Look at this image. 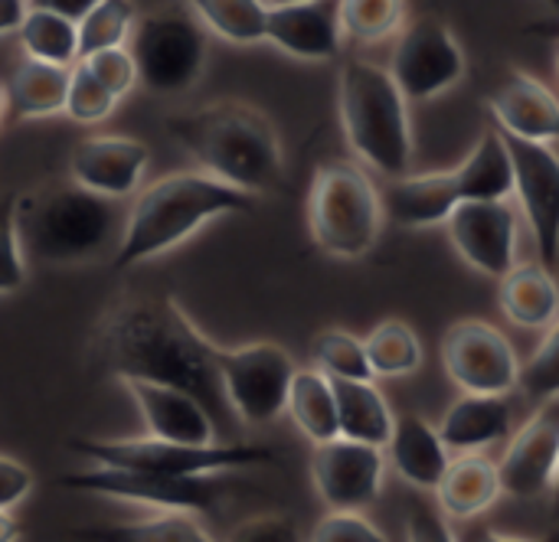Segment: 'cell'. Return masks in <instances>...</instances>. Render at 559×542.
Segmentation results:
<instances>
[{"mask_svg": "<svg viewBox=\"0 0 559 542\" xmlns=\"http://www.w3.org/2000/svg\"><path fill=\"white\" fill-rule=\"evenodd\" d=\"M92 465L154 471V474H213V471H239L255 465H275V451L265 445L246 442H213V445H180L164 438H75L69 442Z\"/></svg>", "mask_w": 559, "mask_h": 542, "instance_id": "8", "label": "cell"}, {"mask_svg": "<svg viewBox=\"0 0 559 542\" xmlns=\"http://www.w3.org/2000/svg\"><path fill=\"white\" fill-rule=\"evenodd\" d=\"M383 474L386 451L377 445H364L341 435L314 445L311 481L318 497L331 510H367L383 491Z\"/></svg>", "mask_w": 559, "mask_h": 542, "instance_id": "14", "label": "cell"}, {"mask_svg": "<svg viewBox=\"0 0 559 542\" xmlns=\"http://www.w3.org/2000/svg\"><path fill=\"white\" fill-rule=\"evenodd\" d=\"M442 366L459 393L511 396L521 380V363L511 340L488 321H459L442 337Z\"/></svg>", "mask_w": 559, "mask_h": 542, "instance_id": "12", "label": "cell"}, {"mask_svg": "<svg viewBox=\"0 0 559 542\" xmlns=\"http://www.w3.org/2000/svg\"><path fill=\"white\" fill-rule=\"evenodd\" d=\"M390 75L409 101H432L465 75V49L439 16H419L396 33Z\"/></svg>", "mask_w": 559, "mask_h": 542, "instance_id": "11", "label": "cell"}, {"mask_svg": "<svg viewBox=\"0 0 559 542\" xmlns=\"http://www.w3.org/2000/svg\"><path fill=\"white\" fill-rule=\"evenodd\" d=\"M16 232L26 262L72 268L88 265L118 245L121 213L118 200L98 196L75 180L43 183L16 193Z\"/></svg>", "mask_w": 559, "mask_h": 542, "instance_id": "4", "label": "cell"}, {"mask_svg": "<svg viewBox=\"0 0 559 542\" xmlns=\"http://www.w3.org/2000/svg\"><path fill=\"white\" fill-rule=\"evenodd\" d=\"M373 376H413L423 370V344L403 321H383L364 340Z\"/></svg>", "mask_w": 559, "mask_h": 542, "instance_id": "33", "label": "cell"}, {"mask_svg": "<svg viewBox=\"0 0 559 542\" xmlns=\"http://www.w3.org/2000/svg\"><path fill=\"white\" fill-rule=\"evenodd\" d=\"M550 504H554V520H559V461H557V478H554V487H550Z\"/></svg>", "mask_w": 559, "mask_h": 542, "instance_id": "48", "label": "cell"}, {"mask_svg": "<svg viewBox=\"0 0 559 542\" xmlns=\"http://www.w3.org/2000/svg\"><path fill=\"white\" fill-rule=\"evenodd\" d=\"M501 131V128H498ZM511 170H514V196L537 242V255L547 268L559 265V154L550 144L524 141L501 131Z\"/></svg>", "mask_w": 559, "mask_h": 542, "instance_id": "13", "label": "cell"}, {"mask_svg": "<svg viewBox=\"0 0 559 542\" xmlns=\"http://www.w3.org/2000/svg\"><path fill=\"white\" fill-rule=\"evenodd\" d=\"M26 7H29L26 0H0V36H10L20 29Z\"/></svg>", "mask_w": 559, "mask_h": 542, "instance_id": "46", "label": "cell"}, {"mask_svg": "<svg viewBox=\"0 0 559 542\" xmlns=\"http://www.w3.org/2000/svg\"><path fill=\"white\" fill-rule=\"evenodd\" d=\"M386 461L390 468L416 491L432 494L452 461V451L445 448L436 425H429L423 415H396L393 435L386 442Z\"/></svg>", "mask_w": 559, "mask_h": 542, "instance_id": "23", "label": "cell"}, {"mask_svg": "<svg viewBox=\"0 0 559 542\" xmlns=\"http://www.w3.org/2000/svg\"><path fill=\"white\" fill-rule=\"evenodd\" d=\"M383 196L373 177L350 160L318 167L308 193V229L331 258H364L383 232Z\"/></svg>", "mask_w": 559, "mask_h": 542, "instance_id": "6", "label": "cell"}, {"mask_svg": "<svg viewBox=\"0 0 559 542\" xmlns=\"http://www.w3.org/2000/svg\"><path fill=\"white\" fill-rule=\"evenodd\" d=\"M462 262L488 278H504L518 265V213L511 200H465L445 219Z\"/></svg>", "mask_w": 559, "mask_h": 542, "instance_id": "15", "label": "cell"}, {"mask_svg": "<svg viewBox=\"0 0 559 542\" xmlns=\"http://www.w3.org/2000/svg\"><path fill=\"white\" fill-rule=\"evenodd\" d=\"M197 20L226 43L255 46L265 43V0H187Z\"/></svg>", "mask_w": 559, "mask_h": 542, "instance_id": "32", "label": "cell"}, {"mask_svg": "<svg viewBox=\"0 0 559 542\" xmlns=\"http://www.w3.org/2000/svg\"><path fill=\"white\" fill-rule=\"evenodd\" d=\"M121 386L128 389L131 402L138 406L147 435L164 438V442H180V445L219 442L216 422L197 396H190L177 386L147 383V380H124Z\"/></svg>", "mask_w": 559, "mask_h": 542, "instance_id": "19", "label": "cell"}, {"mask_svg": "<svg viewBox=\"0 0 559 542\" xmlns=\"http://www.w3.org/2000/svg\"><path fill=\"white\" fill-rule=\"evenodd\" d=\"M341 128L364 167L396 180L413 164L409 98L400 92L386 65L370 59H347L337 79Z\"/></svg>", "mask_w": 559, "mask_h": 542, "instance_id": "5", "label": "cell"}, {"mask_svg": "<svg viewBox=\"0 0 559 542\" xmlns=\"http://www.w3.org/2000/svg\"><path fill=\"white\" fill-rule=\"evenodd\" d=\"M118 101H121V98L111 95V92L92 75V69H88L82 59L72 62V69H69V92H66V108H62L72 121H79V124H98V121H105V118L115 111Z\"/></svg>", "mask_w": 559, "mask_h": 542, "instance_id": "37", "label": "cell"}, {"mask_svg": "<svg viewBox=\"0 0 559 542\" xmlns=\"http://www.w3.org/2000/svg\"><path fill=\"white\" fill-rule=\"evenodd\" d=\"M491 121L524 141H559V95L531 72H511L488 98Z\"/></svg>", "mask_w": 559, "mask_h": 542, "instance_id": "20", "label": "cell"}, {"mask_svg": "<svg viewBox=\"0 0 559 542\" xmlns=\"http://www.w3.org/2000/svg\"><path fill=\"white\" fill-rule=\"evenodd\" d=\"M10 540H20V533H16V523H13L10 510H0V542Z\"/></svg>", "mask_w": 559, "mask_h": 542, "instance_id": "47", "label": "cell"}, {"mask_svg": "<svg viewBox=\"0 0 559 542\" xmlns=\"http://www.w3.org/2000/svg\"><path fill=\"white\" fill-rule=\"evenodd\" d=\"M331 383H334V399H337L341 438L386 448L396 415L386 396L373 386V380H331Z\"/></svg>", "mask_w": 559, "mask_h": 542, "instance_id": "27", "label": "cell"}, {"mask_svg": "<svg viewBox=\"0 0 559 542\" xmlns=\"http://www.w3.org/2000/svg\"><path fill=\"white\" fill-rule=\"evenodd\" d=\"M436 429H439V435L452 455L488 451V448H498L511 438L514 409H511L508 396L462 393V399H455L445 409V415Z\"/></svg>", "mask_w": 559, "mask_h": 542, "instance_id": "22", "label": "cell"}, {"mask_svg": "<svg viewBox=\"0 0 559 542\" xmlns=\"http://www.w3.org/2000/svg\"><path fill=\"white\" fill-rule=\"evenodd\" d=\"M134 20H138L134 0H98L79 20V52L88 56L108 46H124Z\"/></svg>", "mask_w": 559, "mask_h": 542, "instance_id": "35", "label": "cell"}, {"mask_svg": "<svg viewBox=\"0 0 559 542\" xmlns=\"http://www.w3.org/2000/svg\"><path fill=\"white\" fill-rule=\"evenodd\" d=\"M26 255L16 232V193L0 200V294H13L26 285Z\"/></svg>", "mask_w": 559, "mask_h": 542, "instance_id": "39", "label": "cell"}, {"mask_svg": "<svg viewBox=\"0 0 559 542\" xmlns=\"http://www.w3.org/2000/svg\"><path fill=\"white\" fill-rule=\"evenodd\" d=\"M544 3H550L554 10H559V0H544Z\"/></svg>", "mask_w": 559, "mask_h": 542, "instance_id": "51", "label": "cell"}, {"mask_svg": "<svg viewBox=\"0 0 559 542\" xmlns=\"http://www.w3.org/2000/svg\"><path fill=\"white\" fill-rule=\"evenodd\" d=\"M518 386L534 402H557L559 399V317L544 330L540 347L521 366Z\"/></svg>", "mask_w": 559, "mask_h": 542, "instance_id": "38", "label": "cell"}, {"mask_svg": "<svg viewBox=\"0 0 559 542\" xmlns=\"http://www.w3.org/2000/svg\"><path fill=\"white\" fill-rule=\"evenodd\" d=\"M88 370L118 383L147 380L177 386L210 409L219 442H236L239 419L219 386L216 344L193 327L170 294L128 298L108 308L88 337Z\"/></svg>", "mask_w": 559, "mask_h": 542, "instance_id": "1", "label": "cell"}, {"mask_svg": "<svg viewBox=\"0 0 559 542\" xmlns=\"http://www.w3.org/2000/svg\"><path fill=\"white\" fill-rule=\"evenodd\" d=\"M255 196L246 190H236L203 170L197 173H167L144 190H138L124 222L121 236L111 255V272L134 268L141 262H151L190 236H197L206 222L229 216V213H252Z\"/></svg>", "mask_w": 559, "mask_h": 542, "instance_id": "3", "label": "cell"}, {"mask_svg": "<svg viewBox=\"0 0 559 542\" xmlns=\"http://www.w3.org/2000/svg\"><path fill=\"white\" fill-rule=\"evenodd\" d=\"M33 491V471L16 458L0 455V510H13Z\"/></svg>", "mask_w": 559, "mask_h": 542, "instance_id": "44", "label": "cell"}, {"mask_svg": "<svg viewBox=\"0 0 559 542\" xmlns=\"http://www.w3.org/2000/svg\"><path fill=\"white\" fill-rule=\"evenodd\" d=\"M432 494L449 520H459V523L475 520L504 497L498 461H491L485 451L455 455Z\"/></svg>", "mask_w": 559, "mask_h": 542, "instance_id": "24", "label": "cell"}, {"mask_svg": "<svg viewBox=\"0 0 559 542\" xmlns=\"http://www.w3.org/2000/svg\"><path fill=\"white\" fill-rule=\"evenodd\" d=\"M559 461V406L547 402L527 425H521L498 461L501 487L514 501H540L550 494Z\"/></svg>", "mask_w": 559, "mask_h": 542, "instance_id": "16", "label": "cell"}, {"mask_svg": "<svg viewBox=\"0 0 559 542\" xmlns=\"http://www.w3.org/2000/svg\"><path fill=\"white\" fill-rule=\"evenodd\" d=\"M557 268H559V265H557Z\"/></svg>", "mask_w": 559, "mask_h": 542, "instance_id": "53", "label": "cell"}, {"mask_svg": "<svg viewBox=\"0 0 559 542\" xmlns=\"http://www.w3.org/2000/svg\"><path fill=\"white\" fill-rule=\"evenodd\" d=\"M170 137L197 167L252 196L275 193L285 180V154L272 121L246 101H216L167 118Z\"/></svg>", "mask_w": 559, "mask_h": 542, "instance_id": "2", "label": "cell"}, {"mask_svg": "<svg viewBox=\"0 0 559 542\" xmlns=\"http://www.w3.org/2000/svg\"><path fill=\"white\" fill-rule=\"evenodd\" d=\"M82 540L102 542H213V533L190 510H151L141 520L102 530H82Z\"/></svg>", "mask_w": 559, "mask_h": 542, "instance_id": "31", "label": "cell"}, {"mask_svg": "<svg viewBox=\"0 0 559 542\" xmlns=\"http://www.w3.org/2000/svg\"><path fill=\"white\" fill-rule=\"evenodd\" d=\"M557 79H559V52H557Z\"/></svg>", "mask_w": 559, "mask_h": 542, "instance_id": "52", "label": "cell"}, {"mask_svg": "<svg viewBox=\"0 0 559 542\" xmlns=\"http://www.w3.org/2000/svg\"><path fill=\"white\" fill-rule=\"evenodd\" d=\"M462 200H511L514 196V170L508 144L498 124H488L468 157L455 167Z\"/></svg>", "mask_w": 559, "mask_h": 542, "instance_id": "28", "label": "cell"}, {"mask_svg": "<svg viewBox=\"0 0 559 542\" xmlns=\"http://www.w3.org/2000/svg\"><path fill=\"white\" fill-rule=\"evenodd\" d=\"M128 52L138 69V85L151 95H183L206 69V26L190 7H164L134 20Z\"/></svg>", "mask_w": 559, "mask_h": 542, "instance_id": "7", "label": "cell"}, {"mask_svg": "<svg viewBox=\"0 0 559 542\" xmlns=\"http://www.w3.org/2000/svg\"><path fill=\"white\" fill-rule=\"evenodd\" d=\"M3 115H7V95L0 92V124H3Z\"/></svg>", "mask_w": 559, "mask_h": 542, "instance_id": "49", "label": "cell"}, {"mask_svg": "<svg viewBox=\"0 0 559 542\" xmlns=\"http://www.w3.org/2000/svg\"><path fill=\"white\" fill-rule=\"evenodd\" d=\"M69 69L72 65H56V62L23 56L16 62V69L10 72V82H7V92H3L7 95V111L16 121L59 115L66 108Z\"/></svg>", "mask_w": 559, "mask_h": 542, "instance_id": "26", "label": "cell"}, {"mask_svg": "<svg viewBox=\"0 0 559 542\" xmlns=\"http://www.w3.org/2000/svg\"><path fill=\"white\" fill-rule=\"evenodd\" d=\"M337 23L344 39L373 46L406 26V0H337Z\"/></svg>", "mask_w": 559, "mask_h": 542, "instance_id": "34", "label": "cell"}, {"mask_svg": "<svg viewBox=\"0 0 559 542\" xmlns=\"http://www.w3.org/2000/svg\"><path fill=\"white\" fill-rule=\"evenodd\" d=\"M380 196H383V213L406 229L445 226L452 209L465 203L455 167L436 173H403L390 180Z\"/></svg>", "mask_w": 559, "mask_h": 542, "instance_id": "21", "label": "cell"}, {"mask_svg": "<svg viewBox=\"0 0 559 542\" xmlns=\"http://www.w3.org/2000/svg\"><path fill=\"white\" fill-rule=\"evenodd\" d=\"M265 43L301 62H331L344 49V29L337 23V7L324 0L269 3Z\"/></svg>", "mask_w": 559, "mask_h": 542, "instance_id": "18", "label": "cell"}, {"mask_svg": "<svg viewBox=\"0 0 559 542\" xmlns=\"http://www.w3.org/2000/svg\"><path fill=\"white\" fill-rule=\"evenodd\" d=\"M501 281L498 301L511 324L524 330H547L559 317V285L554 268L544 262L537 265H514Z\"/></svg>", "mask_w": 559, "mask_h": 542, "instance_id": "25", "label": "cell"}, {"mask_svg": "<svg viewBox=\"0 0 559 542\" xmlns=\"http://www.w3.org/2000/svg\"><path fill=\"white\" fill-rule=\"evenodd\" d=\"M292 540H298V533H295V520L278 517V514L246 520V523H239V527L229 533V542H292Z\"/></svg>", "mask_w": 559, "mask_h": 542, "instance_id": "42", "label": "cell"}, {"mask_svg": "<svg viewBox=\"0 0 559 542\" xmlns=\"http://www.w3.org/2000/svg\"><path fill=\"white\" fill-rule=\"evenodd\" d=\"M285 412L292 415V422L298 425V432L311 445H321V442H331V438L341 435L334 383L318 366L314 370H295Z\"/></svg>", "mask_w": 559, "mask_h": 542, "instance_id": "29", "label": "cell"}, {"mask_svg": "<svg viewBox=\"0 0 559 542\" xmlns=\"http://www.w3.org/2000/svg\"><path fill=\"white\" fill-rule=\"evenodd\" d=\"M295 370V360L278 344L216 347L219 386L239 425H272L282 419Z\"/></svg>", "mask_w": 559, "mask_h": 542, "instance_id": "9", "label": "cell"}, {"mask_svg": "<svg viewBox=\"0 0 559 542\" xmlns=\"http://www.w3.org/2000/svg\"><path fill=\"white\" fill-rule=\"evenodd\" d=\"M442 517H445V514H442L439 504H436V510H432V507H426L423 501H416V504L409 507V514H406V537L423 542L455 540V533H449V523H445Z\"/></svg>", "mask_w": 559, "mask_h": 542, "instance_id": "43", "label": "cell"}, {"mask_svg": "<svg viewBox=\"0 0 559 542\" xmlns=\"http://www.w3.org/2000/svg\"><path fill=\"white\" fill-rule=\"evenodd\" d=\"M29 7H43V10H52V13H62V16H69V20H82L98 0H26Z\"/></svg>", "mask_w": 559, "mask_h": 542, "instance_id": "45", "label": "cell"}, {"mask_svg": "<svg viewBox=\"0 0 559 542\" xmlns=\"http://www.w3.org/2000/svg\"><path fill=\"white\" fill-rule=\"evenodd\" d=\"M314 366L331 380H377L360 337L347 330H324L311 344Z\"/></svg>", "mask_w": 559, "mask_h": 542, "instance_id": "36", "label": "cell"}, {"mask_svg": "<svg viewBox=\"0 0 559 542\" xmlns=\"http://www.w3.org/2000/svg\"><path fill=\"white\" fill-rule=\"evenodd\" d=\"M147 164V144L121 134H92L69 150V180L98 196L124 200L141 190Z\"/></svg>", "mask_w": 559, "mask_h": 542, "instance_id": "17", "label": "cell"}, {"mask_svg": "<svg viewBox=\"0 0 559 542\" xmlns=\"http://www.w3.org/2000/svg\"><path fill=\"white\" fill-rule=\"evenodd\" d=\"M16 39L23 46V56L56 62V65H72L82 59L79 52V23L43 10V7H26V16L16 29Z\"/></svg>", "mask_w": 559, "mask_h": 542, "instance_id": "30", "label": "cell"}, {"mask_svg": "<svg viewBox=\"0 0 559 542\" xmlns=\"http://www.w3.org/2000/svg\"><path fill=\"white\" fill-rule=\"evenodd\" d=\"M311 542H383L386 537L360 510H331L308 533Z\"/></svg>", "mask_w": 559, "mask_h": 542, "instance_id": "41", "label": "cell"}, {"mask_svg": "<svg viewBox=\"0 0 559 542\" xmlns=\"http://www.w3.org/2000/svg\"><path fill=\"white\" fill-rule=\"evenodd\" d=\"M82 62L118 98H124L138 85V69H134V59H131L128 46H108V49L88 52V56H82Z\"/></svg>", "mask_w": 559, "mask_h": 542, "instance_id": "40", "label": "cell"}, {"mask_svg": "<svg viewBox=\"0 0 559 542\" xmlns=\"http://www.w3.org/2000/svg\"><path fill=\"white\" fill-rule=\"evenodd\" d=\"M226 471L213 474H154V471H131V468H111L95 465L92 471H72L59 478V487L98 494V497H118L141 504L147 510H190L206 514L216 510L223 501V481Z\"/></svg>", "mask_w": 559, "mask_h": 542, "instance_id": "10", "label": "cell"}, {"mask_svg": "<svg viewBox=\"0 0 559 542\" xmlns=\"http://www.w3.org/2000/svg\"><path fill=\"white\" fill-rule=\"evenodd\" d=\"M265 3H295V0H265Z\"/></svg>", "mask_w": 559, "mask_h": 542, "instance_id": "50", "label": "cell"}]
</instances>
